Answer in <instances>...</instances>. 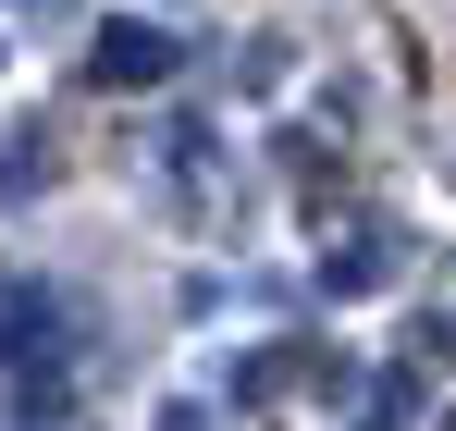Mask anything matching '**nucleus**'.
<instances>
[{"label": "nucleus", "mask_w": 456, "mask_h": 431, "mask_svg": "<svg viewBox=\"0 0 456 431\" xmlns=\"http://www.w3.org/2000/svg\"><path fill=\"white\" fill-rule=\"evenodd\" d=\"M160 62H173V50H160V25H111V37H99V62H86V74H99V86H149Z\"/></svg>", "instance_id": "f257e3e1"}]
</instances>
